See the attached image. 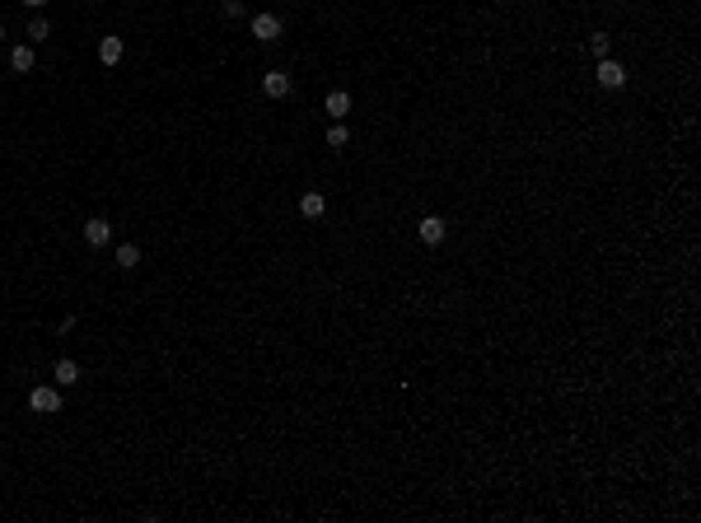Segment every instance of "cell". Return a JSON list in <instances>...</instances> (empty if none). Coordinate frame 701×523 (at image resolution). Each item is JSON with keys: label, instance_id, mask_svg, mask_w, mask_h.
<instances>
[{"label": "cell", "instance_id": "e0dca14e", "mask_svg": "<svg viewBox=\"0 0 701 523\" xmlns=\"http://www.w3.org/2000/svg\"><path fill=\"white\" fill-rule=\"evenodd\" d=\"M0 38H5V24H0Z\"/></svg>", "mask_w": 701, "mask_h": 523}, {"label": "cell", "instance_id": "7a4b0ae2", "mask_svg": "<svg viewBox=\"0 0 701 523\" xmlns=\"http://www.w3.org/2000/svg\"><path fill=\"white\" fill-rule=\"evenodd\" d=\"M252 38H257V43H276V38H280V19L266 15V10H262V15H252Z\"/></svg>", "mask_w": 701, "mask_h": 523}, {"label": "cell", "instance_id": "5b68a950", "mask_svg": "<svg viewBox=\"0 0 701 523\" xmlns=\"http://www.w3.org/2000/svg\"><path fill=\"white\" fill-rule=\"evenodd\" d=\"M262 93H266V98H285V93H290V75H285V70H266V75H262Z\"/></svg>", "mask_w": 701, "mask_h": 523}, {"label": "cell", "instance_id": "4fadbf2b", "mask_svg": "<svg viewBox=\"0 0 701 523\" xmlns=\"http://www.w3.org/2000/svg\"><path fill=\"white\" fill-rule=\"evenodd\" d=\"M346 140H351V131H346L342 122H332V126H327V145H332V150H342Z\"/></svg>", "mask_w": 701, "mask_h": 523}, {"label": "cell", "instance_id": "ba28073f", "mask_svg": "<svg viewBox=\"0 0 701 523\" xmlns=\"http://www.w3.org/2000/svg\"><path fill=\"white\" fill-rule=\"evenodd\" d=\"M327 112H332V122H342L346 112H351V93H346V89H332V93H327Z\"/></svg>", "mask_w": 701, "mask_h": 523}, {"label": "cell", "instance_id": "6da1fadb", "mask_svg": "<svg viewBox=\"0 0 701 523\" xmlns=\"http://www.w3.org/2000/svg\"><path fill=\"white\" fill-rule=\"evenodd\" d=\"M29 407L38 416H52V411H61V393H56V388H47V384H38L29 393Z\"/></svg>", "mask_w": 701, "mask_h": 523}, {"label": "cell", "instance_id": "5bb4252c", "mask_svg": "<svg viewBox=\"0 0 701 523\" xmlns=\"http://www.w3.org/2000/svg\"><path fill=\"white\" fill-rule=\"evenodd\" d=\"M608 43H612L608 33H594V38H589V52H594V56H598V61H603V56H608Z\"/></svg>", "mask_w": 701, "mask_h": 523}, {"label": "cell", "instance_id": "7c38bea8", "mask_svg": "<svg viewBox=\"0 0 701 523\" xmlns=\"http://www.w3.org/2000/svg\"><path fill=\"white\" fill-rule=\"evenodd\" d=\"M117 266H122V271L140 266V248H136V243H122V248H117Z\"/></svg>", "mask_w": 701, "mask_h": 523}, {"label": "cell", "instance_id": "8fae6325", "mask_svg": "<svg viewBox=\"0 0 701 523\" xmlns=\"http://www.w3.org/2000/svg\"><path fill=\"white\" fill-rule=\"evenodd\" d=\"M33 61H38V56H33V47H15V52H10V66H15L19 75H29Z\"/></svg>", "mask_w": 701, "mask_h": 523}, {"label": "cell", "instance_id": "8992f818", "mask_svg": "<svg viewBox=\"0 0 701 523\" xmlns=\"http://www.w3.org/2000/svg\"><path fill=\"white\" fill-rule=\"evenodd\" d=\"M122 56H126V43H122V38H103V43H98V61H103V66H117Z\"/></svg>", "mask_w": 701, "mask_h": 523}, {"label": "cell", "instance_id": "30bf717a", "mask_svg": "<svg viewBox=\"0 0 701 523\" xmlns=\"http://www.w3.org/2000/svg\"><path fill=\"white\" fill-rule=\"evenodd\" d=\"M84 238H89L93 248H103L112 238V225H108V220H89V225H84Z\"/></svg>", "mask_w": 701, "mask_h": 523}, {"label": "cell", "instance_id": "2e32d148", "mask_svg": "<svg viewBox=\"0 0 701 523\" xmlns=\"http://www.w3.org/2000/svg\"><path fill=\"white\" fill-rule=\"evenodd\" d=\"M24 5H29V10H43V5H47V0H24Z\"/></svg>", "mask_w": 701, "mask_h": 523}, {"label": "cell", "instance_id": "9a60e30c", "mask_svg": "<svg viewBox=\"0 0 701 523\" xmlns=\"http://www.w3.org/2000/svg\"><path fill=\"white\" fill-rule=\"evenodd\" d=\"M47 33H52V24H47L43 15H38V19H33V24H29V38H33V43H43Z\"/></svg>", "mask_w": 701, "mask_h": 523}, {"label": "cell", "instance_id": "3957f363", "mask_svg": "<svg viewBox=\"0 0 701 523\" xmlns=\"http://www.w3.org/2000/svg\"><path fill=\"white\" fill-rule=\"evenodd\" d=\"M416 234H421V243H444V234H449V225H444L439 215H425V220L416 225Z\"/></svg>", "mask_w": 701, "mask_h": 523}, {"label": "cell", "instance_id": "277c9868", "mask_svg": "<svg viewBox=\"0 0 701 523\" xmlns=\"http://www.w3.org/2000/svg\"><path fill=\"white\" fill-rule=\"evenodd\" d=\"M598 84H603V89H622V84H626V70H622L617 61H608V56H603V61H598Z\"/></svg>", "mask_w": 701, "mask_h": 523}, {"label": "cell", "instance_id": "9c48e42d", "mask_svg": "<svg viewBox=\"0 0 701 523\" xmlns=\"http://www.w3.org/2000/svg\"><path fill=\"white\" fill-rule=\"evenodd\" d=\"M327 211V201H323V192H304L299 197V215H309V220H318Z\"/></svg>", "mask_w": 701, "mask_h": 523}, {"label": "cell", "instance_id": "52a82bcc", "mask_svg": "<svg viewBox=\"0 0 701 523\" xmlns=\"http://www.w3.org/2000/svg\"><path fill=\"white\" fill-rule=\"evenodd\" d=\"M52 374H56V388H75L80 384V365H75V360H56V370H52Z\"/></svg>", "mask_w": 701, "mask_h": 523}]
</instances>
